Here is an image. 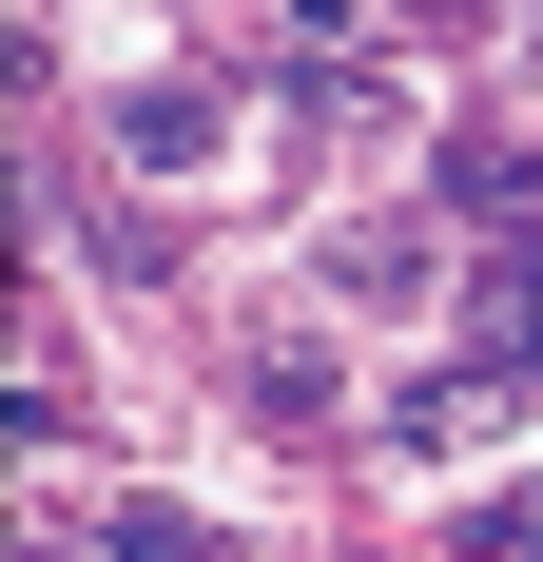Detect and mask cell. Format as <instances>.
<instances>
[{
    "label": "cell",
    "mask_w": 543,
    "mask_h": 562,
    "mask_svg": "<svg viewBox=\"0 0 543 562\" xmlns=\"http://www.w3.org/2000/svg\"><path fill=\"white\" fill-rule=\"evenodd\" d=\"M466 349H486V369H543V233H524V252H486V291H466Z\"/></svg>",
    "instance_id": "cell-1"
},
{
    "label": "cell",
    "mask_w": 543,
    "mask_h": 562,
    "mask_svg": "<svg viewBox=\"0 0 543 562\" xmlns=\"http://www.w3.org/2000/svg\"><path fill=\"white\" fill-rule=\"evenodd\" d=\"M117 156H136V175H195V156H214V78H156V98H117Z\"/></svg>",
    "instance_id": "cell-2"
},
{
    "label": "cell",
    "mask_w": 543,
    "mask_h": 562,
    "mask_svg": "<svg viewBox=\"0 0 543 562\" xmlns=\"http://www.w3.org/2000/svg\"><path fill=\"white\" fill-rule=\"evenodd\" d=\"M466 562H543V485H524V505H486V524H466Z\"/></svg>",
    "instance_id": "cell-5"
},
{
    "label": "cell",
    "mask_w": 543,
    "mask_h": 562,
    "mask_svg": "<svg viewBox=\"0 0 543 562\" xmlns=\"http://www.w3.org/2000/svg\"><path fill=\"white\" fill-rule=\"evenodd\" d=\"M117 562H214V524H175V505H136V524H117Z\"/></svg>",
    "instance_id": "cell-4"
},
{
    "label": "cell",
    "mask_w": 543,
    "mask_h": 562,
    "mask_svg": "<svg viewBox=\"0 0 543 562\" xmlns=\"http://www.w3.org/2000/svg\"><path fill=\"white\" fill-rule=\"evenodd\" d=\"M543 175H524V136H446V214H524Z\"/></svg>",
    "instance_id": "cell-3"
}]
</instances>
